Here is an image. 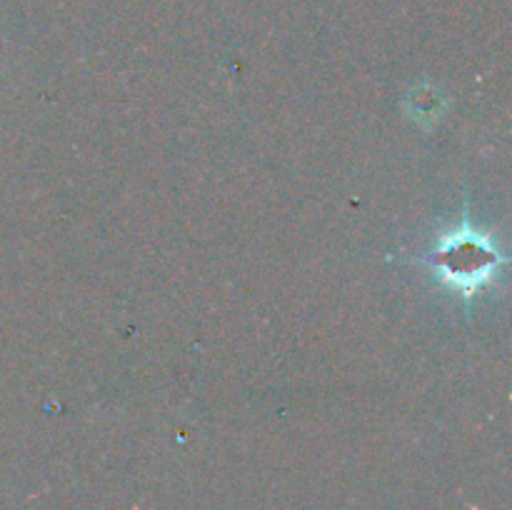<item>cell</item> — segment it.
I'll return each instance as SVG.
<instances>
[{"mask_svg":"<svg viewBox=\"0 0 512 510\" xmlns=\"http://www.w3.org/2000/svg\"><path fill=\"white\" fill-rule=\"evenodd\" d=\"M423 263L438 270L440 283L460 293V298L470 308L475 295L488 288L498 278L500 270L508 265V255L465 215L458 228L440 235L438 245L433 253L425 255Z\"/></svg>","mask_w":512,"mask_h":510,"instance_id":"6da1fadb","label":"cell"},{"mask_svg":"<svg viewBox=\"0 0 512 510\" xmlns=\"http://www.w3.org/2000/svg\"><path fill=\"white\" fill-rule=\"evenodd\" d=\"M410 113L418 123L433 125L435 120L443 115L445 110V98L433 88V85H423V88H415L408 98Z\"/></svg>","mask_w":512,"mask_h":510,"instance_id":"7a4b0ae2","label":"cell"}]
</instances>
